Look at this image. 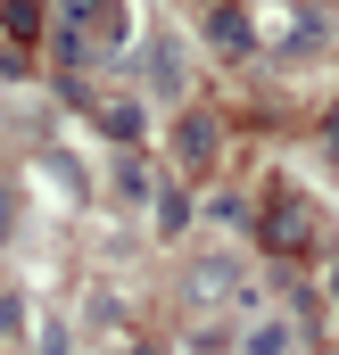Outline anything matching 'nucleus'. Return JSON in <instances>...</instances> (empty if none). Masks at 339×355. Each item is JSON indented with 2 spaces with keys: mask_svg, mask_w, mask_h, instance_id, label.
Returning a JSON list of instances; mask_svg holds the SVG:
<instances>
[{
  "mask_svg": "<svg viewBox=\"0 0 339 355\" xmlns=\"http://www.w3.org/2000/svg\"><path fill=\"white\" fill-rule=\"evenodd\" d=\"M240 355H290V322H256L240 339Z\"/></svg>",
  "mask_w": 339,
  "mask_h": 355,
  "instance_id": "obj_5",
  "label": "nucleus"
},
{
  "mask_svg": "<svg viewBox=\"0 0 339 355\" xmlns=\"http://www.w3.org/2000/svg\"><path fill=\"white\" fill-rule=\"evenodd\" d=\"M256 240H265V257H306V248H315V207H306L298 190H265Z\"/></svg>",
  "mask_w": 339,
  "mask_h": 355,
  "instance_id": "obj_1",
  "label": "nucleus"
},
{
  "mask_svg": "<svg viewBox=\"0 0 339 355\" xmlns=\"http://www.w3.org/2000/svg\"><path fill=\"white\" fill-rule=\"evenodd\" d=\"M174 157H182V174H207V166H215V116L190 107V116L174 124Z\"/></svg>",
  "mask_w": 339,
  "mask_h": 355,
  "instance_id": "obj_3",
  "label": "nucleus"
},
{
  "mask_svg": "<svg viewBox=\"0 0 339 355\" xmlns=\"http://www.w3.org/2000/svg\"><path fill=\"white\" fill-rule=\"evenodd\" d=\"M0 33L17 42V58H25V42L42 33V0H0Z\"/></svg>",
  "mask_w": 339,
  "mask_h": 355,
  "instance_id": "obj_4",
  "label": "nucleus"
},
{
  "mask_svg": "<svg viewBox=\"0 0 339 355\" xmlns=\"http://www.w3.org/2000/svg\"><path fill=\"white\" fill-rule=\"evenodd\" d=\"M58 33L83 42L91 58H99V50H124L133 17H124V0H58Z\"/></svg>",
  "mask_w": 339,
  "mask_h": 355,
  "instance_id": "obj_2",
  "label": "nucleus"
},
{
  "mask_svg": "<svg viewBox=\"0 0 339 355\" xmlns=\"http://www.w3.org/2000/svg\"><path fill=\"white\" fill-rule=\"evenodd\" d=\"M133 355H158V347H133Z\"/></svg>",
  "mask_w": 339,
  "mask_h": 355,
  "instance_id": "obj_8",
  "label": "nucleus"
},
{
  "mask_svg": "<svg viewBox=\"0 0 339 355\" xmlns=\"http://www.w3.org/2000/svg\"><path fill=\"white\" fill-rule=\"evenodd\" d=\"M99 124H108V141H133V132H141V107H133V99H108Z\"/></svg>",
  "mask_w": 339,
  "mask_h": 355,
  "instance_id": "obj_6",
  "label": "nucleus"
},
{
  "mask_svg": "<svg viewBox=\"0 0 339 355\" xmlns=\"http://www.w3.org/2000/svg\"><path fill=\"white\" fill-rule=\"evenodd\" d=\"M323 141H331V149H339V107H331V124H323Z\"/></svg>",
  "mask_w": 339,
  "mask_h": 355,
  "instance_id": "obj_7",
  "label": "nucleus"
}]
</instances>
